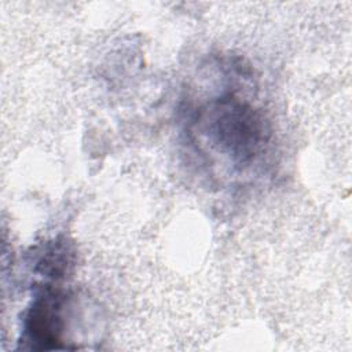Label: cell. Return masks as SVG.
Masks as SVG:
<instances>
[{"mask_svg": "<svg viewBox=\"0 0 352 352\" xmlns=\"http://www.w3.org/2000/svg\"><path fill=\"white\" fill-rule=\"evenodd\" d=\"M199 121L212 144L235 164L249 162L264 142L260 114L232 95L213 100Z\"/></svg>", "mask_w": 352, "mask_h": 352, "instance_id": "6da1fadb", "label": "cell"}, {"mask_svg": "<svg viewBox=\"0 0 352 352\" xmlns=\"http://www.w3.org/2000/svg\"><path fill=\"white\" fill-rule=\"evenodd\" d=\"M65 294L51 287H45L43 293L33 300L25 319V333L33 348H60L65 327Z\"/></svg>", "mask_w": 352, "mask_h": 352, "instance_id": "7a4b0ae2", "label": "cell"}]
</instances>
